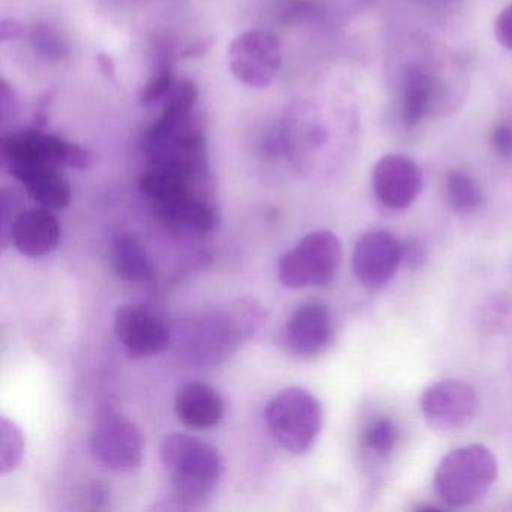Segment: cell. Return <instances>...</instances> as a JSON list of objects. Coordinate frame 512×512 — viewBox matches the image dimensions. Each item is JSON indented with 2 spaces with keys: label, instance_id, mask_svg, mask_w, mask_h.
<instances>
[{
  "label": "cell",
  "instance_id": "obj_1",
  "mask_svg": "<svg viewBox=\"0 0 512 512\" xmlns=\"http://www.w3.org/2000/svg\"><path fill=\"white\" fill-rule=\"evenodd\" d=\"M208 176L175 167L152 166L140 178V191L161 220L175 229L208 233L217 224L214 206L206 199Z\"/></svg>",
  "mask_w": 512,
  "mask_h": 512
},
{
  "label": "cell",
  "instance_id": "obj_2",
  "mask_svg": "<svg viewBox=\"0 0 512 512\" xmlns=\"http://www.w3.org/2000/svg\"><path fill=\"white\" fill-rule=\"evenodd\" d=\"M160 457L176 496L184 502L206 499L223 476L224 463L218 449L187 434L164 437Z\"/></svg>",
  "mask_w": 512,
  "mask_h": 512
},
{
  "label": "cell",
  "instance_id": "obj_3",
  "mask_svg": "<svg viewBox=\"0 0 512 512\" xmlns=\"http://www.w3.org/2000/svg\"><path fill=\"white\" fill-rule=\"evenodd\" d=\"M499 467L493 452L484 445L460 446L449 451L437 464L434 488L449 506L478 503L493 487Z\"/></svg>",
  "mask_w": 512,
  "mask_h": 512
},
{
  "label": "cell",
  "instance_id": "obj_4",
  "mask_svg": "<svg viewBox=\"0 0 512 512\" xmlns=\"http://www.w3.org/2000/svg\"><path fill=\"white\" fill-rule=\"evenodd\" d=\"M265 419L269 433L284 451L304 455L322 430V404L307 389L287 388L269 401Z\"/></svg>",
  "mask_w": 512,
  "mask_h": 512
},
{
  "label": "cell",
  "instance_id": "obj_5",
  "mask_svg": "<svg viewBox=\"0 0 512 512\" xmlns=\"http://www.w3.org/2000/svg\"><path fill=\"white\" fill-rule=\"evenodd\" d=\"M341 263L340 239L329 230L308 233L278 263V280L286 289L326 286Z\"/></svg>",
  "mask_w": 512,
  "mask_h": 512
},
{
  "label": "cell",
  "instance_id": "obj_6",
  "mask_svg": "<svg viewBox=\"0 0 512 512\" xmlns=\"http://www.w3.org/2000/svg\"><path fill=\"white\" fill-rule=\"evenodd\" d=\"M230 73L242 85L268 88L283 65V44L277 34L268 29H251L230 44Z\"/></svg>",
  "mask_w": 512,
  "mask_h": 512
},
{
  "label": "cell",
  "instance_id": "obj_7",
  "mask_svg": "<svg viewBox=\"0 0 512 512\" xmlns=\"http://www.w3.org/2000/svg\"><path fill=\"white\" fill-rule=\"evenodd\" d=\"M2 157L7 167L16 164H47V166L89 169L94 155L76 143L41 130L22 131L2 139Z\"/></svg>",
  "mask_w": 512,
  "mask_h": 512
},
{
  "label": "cell",
  "instance_id": "obj_8",
  "mask_svg": "<svg viewBox=\"0 0 512 512\" xmlns=\"http://www.w3.org/2000/svg\"><path fill=\"white\" fill-rule=\"evenodd\" d=\"M260 322L259 308L253 304H238L229 311H217L205 317L193 334L191 349L200 359H215L235 350L250 337Z\"/></svg>",
  "mask_w": 512,
  "mask_h": 512
},
{
  "label": "cell",
  "instance_id": "obj_9",
  "mask_svg": "<svg viewBox=\"0 0 512 512\" xmlns=\"http://www.w3.org/2000/svg\"><path fill=\"white\" fill-rule=\"evenodd\" d=\"M91 449L95 460L106 469L131 472L142 464V433L130 419L107 412L95 425Z\"/></svg>",
  "mask_w": 512,
  "mask_h": 512
},
{
  "label": "cell",
  "instance_id": "obj_10",
  "mask_svg": "<svg viewBox=\"0 0 512 512\" xmlns=\"http://www.w3.org/2000/svg\"><path fill=\"white\" fill-rule=\"evenodd\" d=\"M478 394L469 383L445 379L427 386L419 398L425 421L440 431L466 427L478 410Z\"/></svg>",
  "mask_w": 512,
  "mask_h": 512
},
{
  "label": "cell",
  "instance_id": "obj_11",
  "mask_svg": "<svg viewBox=\"0 0 512 512\" xmlns=\"http://www.w3.org/2000/svg\"><path fill=\"white\" fill-rule=\"evenodd\" d=\"M401 263V241L388 230H371L365 233L356 242L353 250V274L367 289L379 290L388 286Z\"/></svg>",
  "mask_w": 512,
  "mask_h": 512
},
{
  "label": "cell",
  "instance_id": "obj_12",
  "mask_svg": "<svg viewBox=\"0 0 512 512\" xmlns=\"http://www.w3.org/2000/svg\"><path fill=\"white\" fill-rule=\"evenodd\" d=\"M334 340V320L319 302H307L290 314L283 331L286 349L302 359L322 355Z\"/></svg>",
  "mask_w": 512,
  "mask_h": 512
},
{
  "label": "cell",
  "instance_id": "obj_13",
  "mask_svg": "<svg viewBox=\"0 0 512 512\" xmlns=\"http://www.w3.org/2000/svg\"><path fill=\"white\" fill-rule=\"evenodd\" d=\"M371 185L382 205L401 211L409 208L421 194L422 173L418 164L406 155H386L374 166Z\"/></svg>",
  "mask_w": 512,
  "mask_h": 512
},
{
  "label": "cell",
  "instance_id": "obj_14",
  "mask_svg": "<svg viewBox=\"0 0 512 512\" xmlns=\"http://www.w3.org/2000/svg\"><path fill=\"white\" fill-rule=\"evenodd\" d=\"M115 334L133 358L163 353L170 344V331L163 320L145 308L125 305L115 316Z\"/></svg>",
  "mask_w": 512,
  "mask_h": 512
},
{
  "label": "cell",
  "instance_id": "obj_15",
  "mask_svg": "<svg viewBox=\"0 0 512 512\" xmlns=\"http://www.w3.org/2000/svg\"><path fill=\"white\" fill-rule=\"evenodd\" d=\"M11 241L20 253L32 259L47 256L61 241V224L50 209H26L13 221Z\"/></svg>",
  "mask_w": 512,
  "mask_h": 512
},
{
  "label": "cell",
  "instance_id": "obj_16",
  "mask_svg": "<svg viewBox=\"0 0 512 512\" xmlns=\"http://www.w3.org/2000/svg\"><path fill=\"white\" fill-rule=\"evenodd\" d=\"M8 170L43 208L61 211L70 205L71 185L58 167L31 163L16 164Z\"/></svg>",
  "mask_w": 512,
  "mask_h": 512
},
{
  "label": "cell",
  "instance_id": "obj_17",
  "mask_svg": "<svg viewBox=\"0 0 512 512\" xmlns=\"http://www.w3.org/2000/svg\"><path fill=\"white\" fill-rule=\"evenodd\" d=\"M175 412L185 427L209 430L221 421L224 401L212 386L205 383H187L175 397Z\"/></svg>",
  "mask_w": 512,
  "mask_h": 512
},
{
  "label": "cell",
  "instance_id": "obj_18",
  "mask_svg": "<svg viewBox=\"0 0 512 512\" xmlns=\"http://www.w3.org/2000/svg\"><path fill=\"white\" fill-rule=\"evenodd\" d=\"M439 97L440 85L436 77L421 68H410L404 77L403 86L401 119L404 127H418L422 119L433 112Z\"/></svg>",
  "mask_w": 512,
  "mask_h": 512
},
{
  "label": "cell",
  "instance_id": "obj_19",
  "mask_svg": "<svg viewBox=\"0 0 512 512\" xmlns=\"http://www.w3.org/2000/svg\"><path fill=\"white\" fill-rule=\"evenodd\" d=\"M110 259L115 274L128 283H146L154 277V265L148 250L133 233L116 236Z\"/></svg>",
  "mask_w": 512,
  "mask_h": 512
},
{
  "label": "cell",
  "instance_id": "obj_20",
  "mask_svg": "<svg viewBox=\"0 0 512 512\" xmlns=\"http://www.w3.org/2000/svg\"><path fill=\"white\" fill-rule=\"evenodd\" d=\"M445 193L449 206L458 214H473L484 202V194L478 182L464 170H452L449 173L446 178Z\"/></svg>",
  "mask_w": 512,
  "mask_h": 512
},
{
  "label": "cell",
  "instance_id": "obj_21",
  "mask_svg": "<svg viewBox=\"0 0 512 512\" xmlns=\"http://www.w3.org/2000/svg\"><path fill=\"white\" fill-rule=\"evenodd\" d=\"M400 440V430L391 418H379L371 422L362 434V445L377 458H386Z\"/></svg>",
  "mask_w": 512,
  "mask_h": 512
},
{
  "label": "cell",
  "instance_id": "obj_22",
  "mask_svg": "<svg viewBox=\"0 0 512 512\" xmlns=\"http://www.w3.org/2000/svg\"><path fill=\"white\" fill-rule=\"evenodd\" d=\"M25 455V436L16 422L8 418L0 421V473L13 472Z\"/></svg>",
  "mask_w": 512,
  "mask_h": 512
},
{
  "label": "cell",
  "instance_id": "obj_23",
  "mask_svg": "<svg viewBox=\"0 0 512 512\" xmlns=\"http://www.w3.org/2000/svg\"><path fill=\"white\" fill-rule=\"evenodd\" d=\"M479 325L491 334H500L512 326V298L506 295H496L487 299L479 308Z\"/></svg>",
  "mask_w": 512,
  "mask_h": 512
},
{
  "label": "cell",
  "instance_id": "obj_24",
  "mask_svg": "<svg viewBox=\"0 0 512 512\" xmlns=\"http://www.w3.org/2000/svg\"><path fill=\"white\" fill-rule=\"evenodd\" d=\"M176 80L173 76L172 70L169 67L161 68L158 73L154 74L151 80L146 83L143 88L142 94H140V101L142 104H152L155 101L166 98L167 95L172 92L175 88Z\"/></svg>",
  "mask_w": 512,
  "mask_h": 512
},
{
  "label": "cell",
  "instance_id": "obj_25",
  "mask_svg": "<svg viewBox=\"0 0 512 512\" xmlns=\"http://www.w3.org/2000/svg\"><path fill=\"white\" fill-rule=\"evenodd\" d=\"M32 38H34L35 49L43 53L46 58L59 59L67 52L61 38L53 34L50 29L38 28L34 35H32Z\"/></svg>",
  "mask_w": 512,
  "mask_h": 512
},
{
  "label": "cell",
  "instance_id": "obj_26",
  "mask_svg": "<svg viewBox=\"0 0 512 512\" xmlns=\"http://www.w3.org/2000/svg\"><path fill=\"white\" fill-rule=\"evenodd\" d=\"M403 248V263L410 269H419L427 260V250L419 239H406L401 241Z\"/></svg>",
  "mask_w": 512,
  "mask_h": 512
},
{
  "label": "cell",
  "instance_id": "obj_27",
  "mask_svg": "<svg viewBox=\"0 0 512 512\" xmlns=\"http://www.w3.org/2000/svg\"><path fill=\"white\" fill-rule=\"evenodd\" d=\"M491 146L499 157L512 158V125H497L491 134Z\"/></svg>",
  "mask_w": 512,
  "mask_h": 512
},
{
  "label": "cell",
  "instance_id": "obj_28",
  "mask_svg": "<svg viewBox=\"0 0 512 512\" xmlns=\"http://www.w3.org/2000/svg\"><path fill=\"white\" fill-rule=\"evenodd\" d=\"M494 34L505 49L512 50V5L506 7L497 17Z\"/></svg>",
  "mask_w": 512,
  "mask_h": 512
},
{
  "label": "cell",
  "instance_id": "obj_29",
  "mask_svg": "<svg viewBox=\"0 0 512 512\" xmlns=\"http://www.w3.org/2000/svg\"><path fill=\"white\" fill-rule=\"evenodd\" d=\"M20 26L17 25L13 20H2V26H0V37H2V41L14 40V38L19 37L20 35Z\"/></svg>",
  "mask_w": 512,
  "mask_h": 512
},
{
  "label": "cell",
  "instance_id": "obj_30",
  "mask_svg": "<svg viewBox=\"0 0 512 512\" xmlns=\"http://www.w3.org/2000/svg\"><path fill=\"white\" fill-rule=\"evenodd\" d=\"M98 64L103 68L104 74L115 76V65H113L112 59L107 58V56L100 55L98 56Z\"/></svg>",
  "mask_w": 512,
  "mask_h": 512
}]
</instances>
